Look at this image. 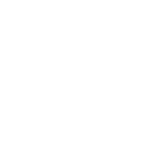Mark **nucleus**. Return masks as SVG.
Wrapping results in <instances>:
<instances>
[]
</instances>
